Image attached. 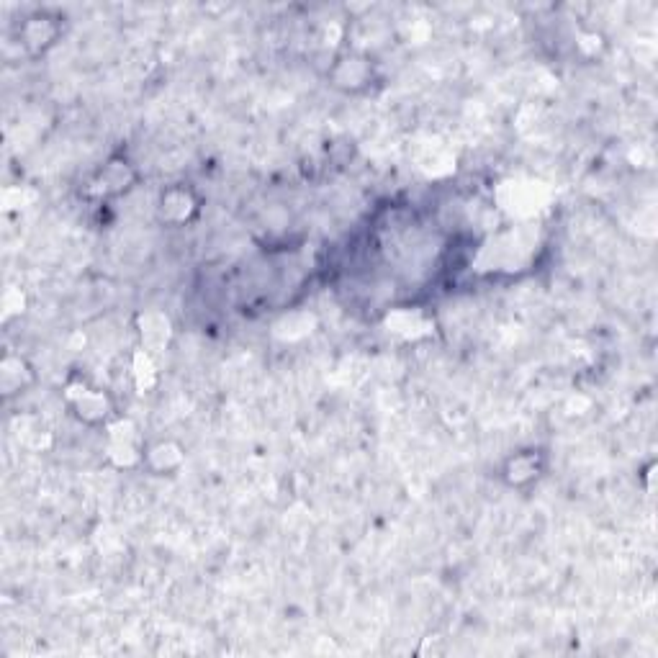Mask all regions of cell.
Segmentation results:
<instances>
[{
  "instance_id": "obj_1",
  "label": "cell",
  "mask_w": 658,
  "mask_h": 658,
  "mask_svg": "<svg viewBox=\"0 0 658 658\" xmlns=\"http://www.w3.org/2000/svg\"><path fill=\"white\" fill-rule=\"evenodd\" d=\"M65 18L54 11H34L24 18L21 31H18V39H21V47L29 49L31 54H44L47 49H52L57 44V39L62 36V24Z\"/></svg>"
},
{
  "instance_id": "obj_2",
  "label": "cell",
  "mask_w": 658,
  "mask_h": 658,
  "mask_svg": "<svg viewBox=\"0 0 658 658\" xmlns=\"http://www.w3.org/2000/svg\"><path fill=\"white\" fill-rule=\"evenodd\" d=\"M548 471V453L543 448H525L512 453L502 466V481L512 489L538 484Z\"/></svg>"
},
{
  "instance_id": "obj_3",
  "label": "cell",
  "mask_w": 658,
  "mask_h": 658,
  "mask_svg": "<svg viewBox=\"0 0 658 658\" xmlns=\"http://www.w3.org/2000/svg\"><path fill=\"white\" fill-rule=\"evenodd\" d=\"M329 78H332L335 88L358 93V90L368 88V83L373 80V62L363 54H342V57H337Z\"/></svg>"
},
{
  "instance_id": "obj_4",
  "label": "cell",
  "mask_w": 658,
  "mask_h": 658,
  "mask_svg": "<svg viewBox=\"0 0 658 658\" xmlns=\"http://www.w3.org/2000/svg\"><path fill=\"white\" fill-rule=\"evenodd\" d=\"M157 211H160L162 222L188 224L198 214V198L193 196L191 188L173 186L168 191H162Z\"/></svg>"
},
{
  "instance_id": "obj_5",
  "label": "cell",
  "mask_w": 658,
  "mask_h": 658,
  "mask_svg": "<svg viewBox=\"0 0 658 658\" xmlns=\"http://www.w3.org/2000/svg\"><path fill=\"white\" fill-rule=\"evenodd\" d=\"M70 404L72 409H75V414H78L83 422H88V425H101V422H106V419L114 414L111 399H108L103 391L88 389V386H83L78 394L72 396Z\"/></svg>"
},
{
  "instance_id": "obj_6",
  "label": "cell",
  "mask_w": 658,
  "mask_h": 658,
  "mask_svg": "<svg viewBox=\"0 0 658 658\" xmlns=\"http://www.w3.org/2000/svg\"><path fill=\"white\" fill-rule=\"evenodd\" d=\"M98 180H101L103 193H114L116 196V193L129 191L134 180H137V175H134V168L124 157H114V160H108L106 165H103L101 178Z\"/></svg>"
},
{
  "instance_id": "obj_7",
  "label": "cell",
  "mask_w": 658,
  "mask_h": 658,
  "mask_svg": "<svg viewBox=\"0 0 658 658\" xmlns=\"http://www.w3.org/2000/svg\"><path fill=\"white\" fill-rule=\"evenodd\" d=\"M144 458H147V463H150L157 473H170L183 463V450L175 443H157L155 448L147 450Z\"/></svg>"
}]
</instances>
